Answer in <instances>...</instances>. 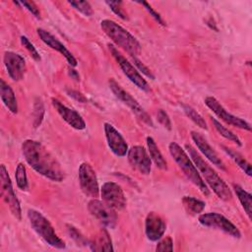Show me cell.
I'll use <instances>...</instances> for the list:
<instances>
[{"instance_id": "cell-1", "label": "cell", "mask_w": 252, "mask_h": 252, "mask_svg": "<svg viewBox=\"0 0 252 252\" xmlns=\"http://www.w3.org/2000/svg\"><path fill=\"white\" fill-rule=\"evenodd\" d=\"M22 154L29 165L40 175L56 182L64 179V170L59 161L41 143L25 140L22 144Z\"/></svg>"}, {"instance_id": "cell-2", "label": "cell", "mask_w": 252, "mask_h": 252, "mask_svg": "<svg viewBox=\"0 0 252 252\" xmlns=\"http://www.w3.org/2000/svg\"><path fill=\"white\" fill-rule=\"evenodd\" d=\"M185 149L187 150L188 156L194 162L195 166L200 171V175L203 176V180L206 181L205 183L210 186V188L220 199L223 201L230 200L232 198V193L220 176L211 167L208 162L205 161V159L191 145L186 144Z\"/></svg>"}, {"instance_id": "cell-3", "label": "cell", "mask_w": 252, "mask_h": 252, "mask_svg": "<svg viewBox=\"0 0 252 252\" xmlns=\"http://www.w3.org/2000/svg\"><path fill=\"white\" fill-rule=\"evenodd\" d=\"M100 28L104 33L119 47L125 50L130 56H138L141 52V44L138 39L127 30L112 20H102Z\"/></svg>"}, {"instance_id": "cell-4", "label": "cell", "mask_w": 252, "mask_h": 252, "mask_svg": "<svg viewBox=\"0 0 252 252\" xmlns=\"http://www.w3.org/2000/svg\"><path fill=\"white\" fill-rule=\"evenodd\" d=\"M168 151L172 158L175 160L179 168L183 171L184 175L187 177L188 180H190L198 189L205 195H210V189L203 180L202 176L200 175L199 170L195 166L192 159L189 158L187 153L184 149L181 148L180 145H178L175 142H171L168 145Z\"/></svg>"}, {"instance_id": "cell-5", "label": "cell", "mask_w": 252, "mask_h": 252, "mask_svg": "<svg viewBox=\"0 0 252 252\" xmlns=\"http://www.w3.org/2000/svg\"><path fill=\"white\" fill-rule=\"evenodd\" d=\"M28 218L32 229L49 246L56 249H64L66 247L65 242L56 234L50 221L41 213L33 209H29Z\"/></svg>"}, {"instance_id": "cell-6", "label": "cell", "mask_w": 252, "mask_h": 252, "mask_svg": "<svg viewBox=\"0 0 252 252\" xmlns=\"http://www.w3.org/2000/svg\"><path fill=\"white\" fill-rule=\"evenodd\" d=\"M108 85L113 94L123 103H125L141 121H143L145 124L151 127L154 126L153 120L150 117V115L145 111V109L140 105V103L128 92H126L114 79H109Z\"/></svg>"}, {"instance_id": "cell-7", "label": "cell", "mask_w": 252, "mask_h": 252, "mask_svg": "<svg viewBox=\"0 0 252 252\" xmlns=\"http://www.w3.org/2000/svg\"><path fill=\"white\" fill-rule=\"evenodd\" d=\"M108 48L109 51L111 52L112 56L114 57V59L116 60V62L118 63V65L120 66L121 70L123 71V73L126 75V77L136 86L138 87L140 90L144 91V92H150V86L148 84V82L143 78V76L139 73V71L137 70V68H135L132 63L127 60L121 53L120 51L112 44H108Z\"/></svg>"}, {"instance_id": "cell-8", "label": "cell", "mask_w": 252, "mask_h": 252, "mask_svg": "<svg viewBox=\"0 0 252 252\" xmlns=\"http://www.w3.org/2000/svg\"><path fill=\"white\" fill-rule=\"evenodd\" d=\"M0 179H1V194L2 198L9 207L12 215L19 220L22 219V211L20 201L17 198V195L13 189L12 181L8 174V170L6 169L5 164H1L0 166Z\"/></svg>"}, {"instance_id": "cell-9", "label": "cell", "mask_w": 252, "mask_h": 252, "mask_svg": "<svg viewBox=\"0 0 252 252\" xmlns=\"http://www.w3.org/2000/svg\"><path fill=\"white\" fill-rule=\"evenodd\" d=\"M199 222L206 227L221 230L222 232L234 237L240 238L241 233L239 229L228 219L218 213H205L201 214L198 218Z\"/></svg>"}, {"instance_id": "cell-10", "label": "cell", "mask_w": 252, "mask_h": 252, "mask_svg": "<svg viewBox=\"0 0 252 252\" xmlns=\"http://www.w3.org/2000/svg\"><path fill=\"white\" fill-rule=\"evenodd\" d=\"M88 210L91 215L95 218L102 225L114 228L117 222V215L115 210L106 205L103 201L93 198L88 204Z\"/></svg>"}, {"instance_id": "cell-11", "label": "cell", "mask_w": 252, "mask_h": 252, "mask_svg": "<svg viewBox=\"0 0 252 252\" xmlns=\"http://www.w3.org/2000/svg\"><path fill=\"white\" fill-rule=\"evenodd\" d=\"M204 102L219 118H220L226 124L239 129L251 131V126L247 121L229 113L214 96H207Z\"/></svg>"}, {"instance_id": "cell-12", "label": "cell", "mask_w": 252, "mask_h": 252, "mask_svg": "<svg viewBox=\"0 0 252 252\" xmlns=\"http://www.w3.org/2000/svg\"><path fill=\"white\" fill-rule=\"evenodd\" d=\"M79 182L83 193L92 198H97L99 187L95 171L88 162H82L79 166Z\"/></svg>"}, {"instance_id": "cell-13", "label": "cell", "mask_w": 252, "mask_h": 252, "mask_svg": "<svg viewBox=\"0 0 252 252\" xmlns=\"http://www.w3.org/2000/svg\"><path fill=\"white\" fill-rule=\"evenodd\" d=\"M100 195L102 201L115 211L123 210L126 207L127 201L124 192L121 186L115 182L108 181L103 183L101 186Z\"/></svg>"}, {"instance_id": "cell-14", "label": "cell", "mask_w": 252, "mask_h": 252, "mask_svg": "<svg viewBox=\"0 0 252 252\" xmlns=\"http://www.w3.org/2000/svg\"><path fill=\"white\" fill-rule=\"evenodd\" d=\"M127 158L131 167L144 175H148L152 169V159L147 150L142 146H133L127 152Z\"/></svg>"}, {"instance_id": "cell-15", "label": "cell", "mask_w": 252, "mask_h": 252, "mask_svg": "<svg viewBox=\"0 0 252 252\" xmlns=\"http://www.w3.org/2000/svg\"><path fill=\"white\" fill-rule=\"evenodd\" d=\"M4 65L7 69L9 77L15 81H21L27 71L26 61L22 55L13 51H6L3 57Z\"/></svg>"}, {"instance_id": "cell-16", "label": "cell", "mask_w": 252, "mask_h": 252, "mask_svg": "<svg viewBox=\"0 0 252 252\" xmlns=\"http://www.w3.org/2000/svg\"><path fill=\"white\" fill-rule=\"evenodd\" d=\"M51 103L58 114L63 118V120L71 127L77 130H84L86 128L85 120L76 110L69 108L55 97L51 98Z\"/></svg>"}, {"instance_id": "cell-17", "label": "cell", "mask_w": 252, "mask_h": 252, "mask_svg": "<svg viewBox=\"0 0 252 252\" xmlns=\"http://www.w3.org/2000/svg\"><path fill=\"white\" fill-rule=\"evenodd\" d=\"M104 133L107 145L117 157H124L128 152V145L122 135L110 123H104Z\"/></svg>"}, {"instance_id": "cell-18", "label": "cell", "mask_w": 252, "mask_h": 252, "mask_svg": "<svg viewBox=\"0 0 252 252\" xmlns=\"http://www.w3.org/2000/svg\"><path fill=\"white\" fill-rule=\"evenodd\" d=\"M166 228L163 219L155 212H150L145 220V233L149 240L158 241L164 234Z\"/></svg>"}, {"instance_id": "cell-19", "label": "cell", "mask_w": 252, "mask_h": 252, "mask_svg": "<svg viewBox=\"0 0 252 252\" xmlns=\"http://www.w3.org/2000/svg\"><path fill=\"white\" fill-rule=\"evenodd\" d=\"M37 34L39 36V38L50 48L58 51L61 55H63L65 57V59L67 60V62L69 63V65L71 67H76L77 66V60L74 57V55L66 48V46L61 43L55 36H53L50 32H46L43 29H37L36 30Z\"/></svg>"}, {"instance_id": "cell-20", "label": "cell", "mask_w": 252, "mask_h": 252, "mask_svg": "<svg viewBox=\"0 0 252 252\" xmlns=\"http://www.w3.org/2000/svg\"><path fill=\"white\" fill-rule=\"evenodd\" d=\"M190 134H191V138L194 141V143L196 144L197 148L207 158V159H209L212 163H214L218 167H220L221 169H225L223 161L220 159V158L219 157L217 152L211 147V145L208 143L206 138L201 133L196 132V131H191Z\"/></svg>"}, {"instance_id": "cell-21", "label": "cell", "mask_w": 252, "mask_h": 252, "mask_svg": "<svg viewBox=\"0 0 252 252\" xmlns=\"http://www.w3.org/2000/svg\"><path fill=\"white\" fill-rule=\"evenodd\" d=\"M90 249L93 251H113L112 241L106 229H100L91 240H89Z\"/></svg>"}, {"instance_id": "cell-22", "label": "cell", "mask_w": 252, "mask_h": 252, "mask_svg": "<svg viewBox=\"0 0 252 252\" xmlns=\"http://www.w3.org/2000/svg\"><path fill=\"white\" fill-rule=\"evenodd\" d=\"M0 95L4 105L13 114L18 113V102L12 88L3 80H0Z\"/></svg>"}, {"instance_id": "cell-23", "label": "cell", "mask_w": 252, "mask_h": 252, "mask_svg": "<svg viewBox=\"0 0 252 252\" xmlns=\"http://www.w3.org/2000/svg\"><path fill=\"white\" fill-rule=\"evenodd\" d=\"M147 146H148L151 159L155 162L157 167L163 169V170L167 169V162H166L165 158H163V156L161 155L155 140L152 137H147Z\"/></svg>"}, {"instance_id": "cell-24", "label": "cell", "mask_w": 252, "mask_h": 252, "mask_svg": "<svg viewBox=\"0 0 252 252\" xmlns=\"http://www.w3.org/2000/svg\"><path fill=\"white\" fill-rule=\"evenodd\" d=\"M182 205L190 215L201 214L206 207V203L204 201L191 196H184L182 198Z\"/></svg>"}, {"instance_id": "cell-25", "label": "cell", "mask_w": 252, "mask_h": 252, "mask_svg": "<svg viewBox=\"0 0 252 252\" xmlns=\"http://www.w3.org/2000/svg\"><path fill=\"white\" fill-rule=\"evenodd\" d=\"M232 187H233V190H234L242 208L244 209L245 213L247 214L249 220H251V206H252L251 194L248 193L247 191H245L241 186H239L237 184H233Z\"/></svg>"}, {"instance_id": "cell-26", "label": "cell", "mask_w": 252, "mask_h": 252, "mask_svg": "<svg viewBox=\"0 0 252 252\" xmlns=\"http://www.w3.org/2000/svg\"><path fill=\"white\" fill-rule=\"evenodd\" d=\"M222 149L234 160V162L242 169V171H244V173H246L248 176L252 175L251 164L238 152H235V151H233L231 149H228L226 147H222Z\"/></svg>"}, {"instance_id": "cell-27", "label": "cell", "mask_w": 252, "mask_h": 252, "mask_svg": "<svg viewBox=\"0 0 252 252\" xmlns=\"http://www.w3.org/2000/svg\"><path fill=\"white\" fill-rule=\"evenodd\" d=\"M182 108L183 111L185 112V114L200 128L208 130V125L205 121V119L196 111V109H194L192 106L188 105V104H182Z\"/></svg>"}, {"instance_id": "cell-28", "label": "cell", "mask_w": 252, "mask_h": 252, "mask_svg": "<svg viewBox=\"0 0 252 252\" xmlns=\"http://www.w3.org/2000/svg\"><path fill=\"white\" fill-rule=\"evenodd\" d=\"M211 121H212L214 127L216 128V130H217L222 137H224L225 139H227V140H229V141H231V142L237 144L238 146H241V142H240L239 138H238L233 132H231L230 130H228L227 128H225L223 125H221L216 118L211 117Z\"/></svg>"}, {"instance_id": "cell-29", "label": "cell", "mask_w": 252, "mask_h": 252, "mask_svg": "<svg viewBox=\"0 0 252 252\" xmlns=\"http://www.w3.org/2000/svg\"><path fill=\"white\" fill-rule=\"evenodd\" d=\"M15 178H16L17 186L21 190H25V191L28 190L29 182H28V177H27L26 166L24 165V163H22V162L18 163L17 168H16V172H15Z\"/></svg>"}, {"instance_id": "cell-30", "label": "cell", "mask_w": 252, "mask_h": 252, "mask_svg": "<svg viewBox=\"0 0 252 252\" xmlns=\"http://www.w3.org/2000/svg\"><path fill=\"white\" fill-rule=\"evenodd\" d=\"M68 3L83 15L90 17L94 14L93 8L88 1H68Z\"/></svg>"}, {"instance_id": "cell-31", "label": "cell", "mask_w": 252, "mask_h": 252, "mask_svg": "<svg viewBox=\"0 0 252 252\" xmlns=\"http://www.w3.org/2000/svg\"><path fill=\"white\" fill-rule=\"evenodd\" d=\"M67 231L70 235V237L77 243V245H86L89 244V240L73 225L71 224H66Z\"/></svg>"}, {"instance_id": "cell-32", "label": "cell", "mask_w": 252, "mask_h": 252, "mask_svg": "<svg viewBox=\"0 0 252 252\" xmlns=\"http://www.w3.org/2000/svg\"><path fill=\"white\" fill-rule=\"evenodd\" d=\"M20 40H21L22 45L29 51V53H30L31 56L33 58V60H35V61H37V62L40 61L41 57H40L39 52L36 50V48L34 47V45L29 40V38H28L27 36H25V35H22L21 38H20Z\"/></svg>"}, {"instance_id": "cell-33", "label": "cell", "mask_w": 252, "mask_h": 252, "mask_svg": "<svg viewBox=\"0 0 252 252\" xmlns=\"http://www.w3.org/2000/svg\"><path fill=\"white\" fill-rule=\"evenodd\" d=\"M105 4L111 9V11L117 15L120 19L122 20H128L127 14L126 12L123 10V8L121 7L122 2L121 1H105Z\"/></svg>"}, {"instance_id": "cell-34", "label": "cell", "mask_w": 252, "mask_h": 252, "mask_svg": "<svg viewBox=\"0 0 252 252\" xmlns=\"http://www.w3.org/2000/svg\"><path fill=\"white\" fill-rule=\"evenodd\" d=\"M33 108H34V110H33V115H34L33 125H34V127H38L43 119V113H44L43 103L39 98L35 101Z\"/></svg>"}, {"instance_id": "cell-35", "label": "cell", "mask_w": 252, "mask_h": 252, "mask_svg": "<svg viewBox=\"0 0 252 252\" xmlns=\"http://www.w3.org/2000/svg\"><path fill=\"white\" fill-rule=\"evenodd\" d=\"M131 59H132V61L134 63V65L137 67V70L141 71L148 78H150L152 80H155V75L152 73V71L143 62H141L137 57H134V56H131Z\"/></svg>"}, {"instance_id": "cell-36", "label": "cell", "mask_w": 252, "mask_h": 252, "mask_svg": "<svg viewBox=\"0 0 252 252\" xmlns=\"http://www.w3.org/2000/svg\"><path fill=\"white\" fill-rule=\"evenodd\" d=\"M156 251H173V241L170 236L159 240L157 244Z\"/></svg>"}, {"instance_id": "cell-37", "label": "cell", "mask_w": 252, "mask_h": 252, "mask_svg": "<svg viewBox=\"0 0 252 252\" xmlns=\"http://www.w3.org/2000/svg\"><path fill=\"white\" fill-rule=\"evenodd\" d=\"M138 3L139 4H141V5H143L144 7H145V9L150 13V15L159 24V25H161V26H166V24H165V22L163 21V19L161 18V16L156 11V10H154L153 8H152V6L149 4V3H147V2H145V1H138Z\"/></svg>"}, {"instance_id": "cell-38", "label": "cell", "mask_w": 252, "mask_h": 252, "mask_svg": "<svg viewBox=\"0 0 252 252\" xmlns=\"http://www.w3.org/2000/svg\"><path fill=\"white\" fill-rule=\"evenodd\" d=\"M157 117H158V121L167 130H171V121L170 118L168 116V114L162 110V109H158L157 112Z\"/></svg>"}, {"instance_id": "cell-39", "label": "cell", "mask_w": 252, "mask_h": 252, "mask_svg": "<svg viewBox=\"0 0 252 252\" xmlns=\"http://www.w3.org/2000/svg\"><path fill=\"white\" fill-rule=\"evenodd\" d=\"M19 3L22 6H24L27 10H29L35 18L40 19V12H39L38 8L36 7V5L33 2H32V1H21Z\"/></svg>"}, {"instance_id": "cell-40", "label": "cell", "mask_w": 252, "mask_h": 252, "mask_svg": "<svg viewBox=\"0 0 252 252\" xmlns=\"http://www.w3.org/2000/svg\"><path fill=\"white\" fill-rule=\"evenodd\" d=\"M67 94L69 96L73 97L74 99L78 100L79 102H87V98L84 96V94H82L80 92L78 91H75V90H67Z\"/></svg>"}, {"instance_id": "cell-41", "label": "cell", "mask_w": 252, "mask_h": 252, "mask_svg": "<svg viewBox=\"0 0 252 252\" xmlns=\"http://www.w3.org/2000/svg\"><path fill=\"white\" fill-rule=\"evenodd\" d=\"M69 75H70L73 79H75L76 81H79V80H80V77H79L78 72H77L76 70H74V69H69Z\"/></svg>"}]
</instances>
